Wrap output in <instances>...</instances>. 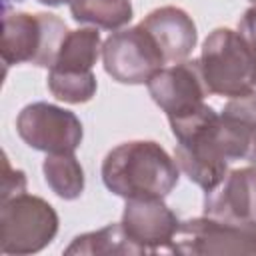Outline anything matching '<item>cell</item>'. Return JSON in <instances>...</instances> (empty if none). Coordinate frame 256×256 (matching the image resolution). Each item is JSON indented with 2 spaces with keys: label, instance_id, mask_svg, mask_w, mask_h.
<instances>
[{
  "label": "cell",
  "instance_id": "1",
  "mask_svg": "<svg viewBox=\"0 0 256 256\" xmlns=\"http://www.w3.org/2000/svg\"><path fill=\"white\" fill-rule=\"evenodd\" d=\"M104 186L124 198H166L178 184L180 168L154 140H128L102 160Z\"/></svg>",
  "mask_w": 256,
  "mask_h": 256
},
{
  "label": "cell",
  "instance_id": "2",
  "mask_svg": "<svg viewBox=\"0 0 256 256\" xmlns=\"http://www.w3.org/2000/svg\"><path fill=\"white\" fill-rule=\"evenodd\" d=\"M176 138L174 160L184 176L204 192L216 188L228 174V158L220 132V112L202 104L200 108L170 118Z\"/></svg>",
  "mask_w": 256,
  "mask_h": 256
},
{
  "label": "cell",
  "instance_id": "3",
  "mask_svg": "<svg viewBox=\"0 0 256 256\" xmlns=\"http://www.w3.org/2000/svg\"><path fill=\"white\" fill-rule=\"evenodd\" d=\"M208 94L236 98L256 88V58L248 40L232 28H214L198 58Z\"/></svg>",
  "mask_w": 256,
  "mask_h": 256
},
{
  "label": "cell",
  "instance_id": "4",
  "mask_svg": "<svg viewBox=\"0 0 256 256\" xmlns=\"http://www.w3.org/2000/svg\"><path fill=\"white\" fill-rule=\"evenodd\" d=\"M70 30L64 20L48 12H10L2 16V60L10 64H34L50 68Z\"/></svg>",
  "mask_w": 256,
  "mask_h": 256
},
{
  "label": "cell",
  "instance_id": "5",
  "mask_svg": "<svg viewBox=\"0 0 256 256\" xmlns=\"http://www.w3.org/2000/svg\"><path fill=\"white\" fill-rule=\"evenodd\" d=\"M58 234V214L40 196L20 192L0 200V252L36 254Z\"/></svg>",
  "mask_w": 256,
  "mask_h": 256
},
{
  "label": "cell",
  "instance_id": "6",
  "mask_svg": "<svg viewBox=\"0 0 256 256\" xmlns=\"http://www.w3.org/2000/svg\"><path fill=\"white\" fill-rule=\"evenodd\" d=\"M170 252L184 256H256V220L238 222L206 214L188 218L180 222Z\"/></svg>",
  "mask_w": 256,
  "mask_h": 256
},
{
  "label": "cell",
  "instance_id": "7",
  "mask_svg": "<svg viewBox=\"0 0 256 256\" xmlns=\"http://www.w3.org/2000/svg\"><path fill=\"white\" fill-rule=\"evenodd\" d=\"M102 64L106 74L120 84H146L166 60L152 34L136 24L114 30L102 42Z\"/></svg>",
  "mask_w": 256,
  "mask_h": 256
},
{
  "label": "cell",
  "instance_id": "8",
  "mask_svg": "<svg viewBox=\"0 0 256 256\" xmlns=\"http://www.w3.org/2000/svg\"><path fill=\"white\" fill-rule=\"evenodd\" d=\"M16 132L24 144L46 154H72L84 138L80 118L50 102L26 104L16 116Z\"/></svg>",
  "mask_w": 256,
  "mask_h": 256
},
{
  "label": "cell",
  "instance_id": "9",
  "mask_svg": "<svg viewBox=\"0 0 256 256\" xmlns=\"http://www.w3.org/2000/svg\"><path fill=\"white\" fill-rule=\"evenodd\" d=\"M146 88L154 104L166 114L168 120L200 108L208 96L198 58L160 68L146 82Z\"/></svg>",
  "mask_w": 256,
  "mask_h": 256
},
{
  "label": "cell",
  "instance_id": "10",
  "mask_svg": "<svg viewBox=\"0 0 256 256\" xmlns=\"http://www.w3.org/2000/svg\"><path fill=\"white\" fill-rule=\"evenodd\" d=\"M120 224L144 254H158L170 252L180 220L166 206L164 198H130L124 204Z\"/></svg>",
  "mask_w": 256,
  "mask_h": 256
},
{
  "label": "cell",
  "instance_id": "11",
  "mask_svg": "<svg viewBox=\"0 0 256 256\" xmlns=\"http://www.w3.org/2000/svg\"><path fill=\"white\" fill-rule=\"evenodd\" d=\"M204 214L224 220H256V166L228 170L224 180L204 194Z\"/></svg>",
  "mask_w": 256,
  "mask_h": 256
},
{
  "label": "cell",
  "instance_id": "12",
  "mask_svg": "<svg viewBox=\"0 0 256 256\" xmlns=\"http://www.w3.org/2000/svg\"><path fill=\"white\" fill-rule=\"evenodd\" d=\"M156 40L166 64L188 60L198 42V32L192 16L178 6H160L140 22Z\"/></svg>",
  "mask_w": 256,
  "mask_h": 256
},
{
  "label": "cell",
  "instance_id": "13",
  "mask_svg": "<svg viewBox=\"0 0 256 256\" xmlns=\"http://www.w3.org/2000/svg\"><path fill=\"white\" fill-rule=\"evenodd\" d=\"M220 132L226 158L256 166V90L230 98L220 112Z\"/></svg>",
  "mask_w": 256,
  "mask_h": 256
},
{
  "label": "cell",
  "instance_id": "14",
  "mask_svg": "<svg viewBox=\"0 0 256 256\" xmlns=\"http://www.w3.org/2000/svg\"><path fill=\"white\" fill-rule=\"evenodd\" d=\"M100 54H102V40L96 26L70 30L60 46L56 62L48 70L66 72V74L92 72V66L96 64Z\"/></svg>",
  "mask_w": 256,
  "mask_h": 256
},
{
  "label": "cell",
  "instance_id": "15",
  "mask_svg": "<svg viewBox=\"0 0 256 256\" xmlns=\"http://www.w3.org/2000/svg\"><path fill=\"white\" fill-rule=\"evenodd\" d=\"M66 256H140L144 250L134 244L124 232L122 224H108L100 230L76 236L64 250Z\"/></svg>",
  "mask_w": 256,
  "mask_h": 256
},
{
  "label": "cell",
  "instance_id": "16",
  "mask_svg": "<svg viewBox=\"0 0 256 256\" xmlns=\"http://www.w3.org/2000/svg\"><path fill=\"white\" fill-rule=\"evenodd\" d=\"M68 4L76 22L112 32L124 28L134 16L130 0H70Z\"/></svg>",
  "mask_w": 256,
  "mask_h": 256
},
{
  "label": "cell",
  "instance_id": "17",
  "mask_svg": "<svg viewBox=\"0 0 256 256\" xmlns=\"http://www.w3.org/2000/svg\"><path fill=\"white\" fill-rule=\"evenodd\" d=\"M42 172L48 188L62 200H76L84 192V170L72 154H46Z\"/></svg>",
  "mask_w": 256,
  "mask_h": 256
},
{
  "label": "cell",
  "instance_id": "18",
  "mask_svg": "<svg viewBox=\"0 0 256 256\" xmlns=\"http://www.w3.org/2000/svg\"><path fill=\"white\" fill-rule=\"evenodd\" d=\"M46 86L54 98H58L66 104H84V102L92 100V96L96 94L98 82H96L94 72L66 74V72L48 70Z\"/></svg>",
  "mask_w": 256,
  "mask_h": 256
},
{
  "label": "cell",
  "instance_id": "19",
  "mask_svg": "<svg viewBox=\"0 0 256 256\" xmlns=\"http://www.w3.org/2000/svg\"><path fill=\"white\" fill-rule=\"evenodd\" d=\"M4 172H2V188H0V200L10 198L14 194L26 192V174L22 170H14L8 162V156L4 154Z\"/></svg>",
  "mask_w": 256,
  "mask_h": 256
},
{
  "label": "cell",
  "instance_id": "20",
  "mask_svg": "<svg viewBox=\"0 0 256 256\" xmlns=\"http://www.w3.org/2000/svg\"><path fill=\"white\" fill-rule=\"evenodd\" d=\"M238 32L248 40V44L254 52V58H256V6L248 8L242 14V18L238 22Z\"/></svg>",
  "mask_w": 256,
  "mask_h": 256
},
{
  "label": "cell",
  "instance_id": "21",
  "mask_svg": "<svg viewBox=\"0 0 256 256\" xmlns=\"http://www.w3.org/2000/svg\"><path fill=\"white\" fill-rule=\"evenodd\" d=\"M40 4H46V6H62L64 2H70V0H38Z\"/></svg>",
  "mask_w": 256,
  "mask_h": 256
},
{
  "label": "cell",
  "instance_id": "22",
  "mask_svg": "<svg viewBox=\"0 0 256 256\" xmlns=\"http://www.w3.org/2000/svg\"><path fill=\"white\" fill-rule=\"evenodd\" d=\"M248 2H250V4H254V6H256V0H248Z\"/></svg>",
  "mask_w": 256,
  "mask_h": 256
},
{
  "label": "cell",
  "instance_id": "23",
  "mask_svg": "<svg viewBox=\"0 0 256 256\" xmlns=\"http://www.w3.org/2000/svg\"><path fill=\"white\" fill-rule=\"evenodd\" d=\"M4 2H10V0H4ZM16 2H18V0H16Z\"/></svg>",
  "mask_w": 256,
  "mask_h": 256
}]
</instances>
